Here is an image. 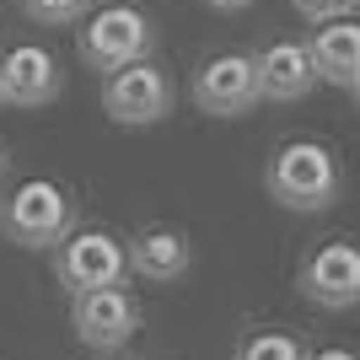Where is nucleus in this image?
<instances>
[{
  "label": "nucleus",
  "mask_w": 360,
  "mask_h": 360,
  "mask_svg": "<svg viewBox=\"0 0 360 360\" xmlns=\"http://www.w3.org/2000/svg\"><path fill=\"white\" fill-rule=\"evenodd\" d=\"M339 162H333L328 146H317V140H290V146L274 150L269 162V194L274 205H285V210H328L333 199H339Z\"/></svg>",
  "instance_id": "nucleus-1"
},
{
  "label": "nucleus",
  "mask_w": 360,
  "mask_h": 360,
  "mask_svg": "<svg viewBox=\"0 0 360 360\" xmlns=\"http://www.w3.org/2000/svg\"><path fill=\"white\" fill-rule=\"evenodd\" d=\"M0 172H6V150H0Z\"/></svg>",
  "instance_id": "nucleus-18"
},
{
  "label": "nucleus",
  "mask_w": 360,
  "mask_h": 360,
  "mask_svg": "<svg viewBox=\"0 0 360 360\" xmlns=\"http://www.w3.org/2000/svg\"><path fill=\"white\" fill-rule=\"evenodd\" d=\"M307 360H355L349 349H317V355H307Z\"/></svg>",
  "instance_id": "nucleus-17"
},
{
  "label": "nucleus",
  "mask_w": 360,
  "mask_h": 360,
  "mask_svg": "<svg viewBox=\"0 0 360 360\" xmlns=\"http://www.w3.org/2000/svg\"><path fill=\"white\" fill-rule=\"evenodd\" d=\"M205 6H215V11H242V6H253V0H205Z\"/></svg>",
  "instance_id": "nucleus-16"
},
{
  "label": "nucleus",
  "mask_w": 360,
  "mask_h": 360,
  "mask_svg": "<svg viewBox=\"0 0 360 360\" xmlns=\"http://www.w3.org/2000/svg\"><path fill=\"white\" fill-rule=\"evenodd\" d=\"M22 11L44 27H70V22L86 16V0H22Z\"/></svg>",
  "instance_id": "nucleus-14"
},
{
  "label": "nucleus",
  "mask_w": 360,
  "mask_h": 360,
  "mask_svg": "<svg viewBox=\"0 0 360 360\" xmlns=\"http://www.w3.org/2000/svg\"><path fill=\"white\" fill-rule=\"evenodd\" d=\"M70 226H75V205H70V194H65L60 183H49V178L22 183L16 199L6 205V231H11V242H22V248L65 242Z\"/></svg>",
  "instance_id": "nucleus-4"
},
{
  "label": "nucleus",
  "mask_w": 360,
  "mask_h": 360,
  "mask_svg": "<svg viewBox=\"0 0 360 360\" xmlns=\"http://www.w3.org/2000/svg\"><path fill=\"white\" fill-rule=\"evenodd\" d=\"M0 97L16 108H44L60 97V65L38 44H16L11 54H0Z\"/></svg>",
  "instance_id": "nucleus-9"
},
{
  "label": "nucleus",
  "mask_w": 360,
  "mask_h": 360,
  "mask_svg": "<svg viewBox=\"0 0 360 360\" xmlns=\"http://www.w3.org/2000/svg\"><path fill=\"white\" fill-rule=\"evenodd\" d=\"M237 360H307V349H301L290 333H248Z\"/></svg>",
  "instance_id": "nucleus-13"
},
{
  "label": "nucleus",
  "mask_w": 360,
  "mask_h": 360,
  "mask_svg": "<svg viewBox=\"0 0 360 360\" xmlns=\"http://www.w3.org/2000/svg\"><path fill=\"white\" fill-rule=\"evenodd\" d=\"M253 70H258V103H301L317 81L307 44H269L264 54H253Z\"/></svg>",
  "instance_id": "nucleus-11"
},
{
  "label": "nucleus",
  "mask_w": 360,
  "mask_h": 360,
  "mask_svg": "<svg viewBox=\"0 0 360 360\" xmlns=\"http://www.w3.org/2000/svg\"><path fill=\"white\" fill-rule=\"evenodd\" d=\"M70 328L81 333V345L91 349H119L129 345V333L140 328V307L129 290L119 285H97V290H81L70 301Z\"/></svg>",
  "instance_id": "nucleus-6"
},
{
  "label": "nucleus",
  "mask_w": 360,
  "mask_h": 360,
  "mask_svg": "<svg viewBox=\"0 0 360 360\" xmlns=\"http://www.w3.org/2000/svg\"><path fill=\"white\" fill-rule=\"evenodd\" d=\"M156 32H150V16L135 6H103L91 11V22L81 27V60L91 70H119L129 60H146Z\"/></svg>",
  "instance_id": "nucleus-2"
},
{
  "label": "nucleus",
  "mask_w": 360,
  "mask_h": 360,
  "mask_svg": "<svg viewBox=\"0 0 360 360\" xmlns=\"http://www.w3.org/2000/svg\"><path fill=\"white\" fill-rule=\"evenodd\" d=\"M124 258H129V269H135L140 280L172 285V280H183V274H188V264H194V248H188V237H178V231L156 226V231H140V237L124 248Z\"/></svg>",
  "instance_id": "nucleus-12"
},
{
  "label": "nucleus",
  "mask_w": 360,
  "mask_h": 360,
  "mask_svg": "<svg viewBox=\"0 0 360 360\" xmlns=\"http://www.w3.org/2000/svg\"><path fill=\"white\" fill-rule=\"evenodd\" d=\"M103 108H108L113 124H129V129L162 124L167 113H172V81H167L156 65L129 60V65H119V70H108Z\"/></svg>",
  "instance_id": "nucleus-3"
},
{
  "label": "nucleus",
  "mask_w": 360,
  "mask_h": 360,
  "mask_svg": "<svg viewBox=\"0 0 360 360\" xmlns=\"http://www.w3.org/2000/svg\"><path fill=\"white\" fill-rule=\"evenodd\" d=\"M307 60H312L317 81H328L339 91H360V27H355V16L323 22L317 38L307 44Z\"/></svg>",
  "instance_id": "nucleus-10"
},
{
  "label": "nucleus",
  "mask_w": 360,
  "mask_h": 360,
  "mask_svg": "<svg viewBox=\"0 0 360 360\" xmlns=\"http://www.w3.org/2000/svg\"><path fill=\"white\" fill-rule=\"evenodd\" d=\"M0 103H6V97H0Z\"/></svg>",
  "instance_id": "nucleus-19"
},
{
  "label": "nucleus",
  "mask_w": 360,
  "mask_h": 360,
  "mask_svg": "<svg viewBox=\"0 0 360 360\" xmlns=\"http://www.w3.org/2000/svg\"><path fill=\"white\" fill-rule=\"evenodd\" d=\"M54 274L70 296H81V290H97V285H124L129 258H124V242L108 237V231H75V237H65Z\"/></svg>",
  "instance_id": "nucleus-5"
},
{
  "label": "nucleus",
  "mask_w": 360,
  "mask_h": 360,
  "mask_svg": "<svg viewBox=\"0 0 360 360\" xmlns=\"http://www.w3.org/2000/svg\"><path fill=\"white\" fill-rule=\"evenodd\" d=\"M301 296L328 307V312H349L360 301V253L349 242H323L317 253L301 264Z\"/></svg>",
  "instance_id": "nucleus-8"
},
{
  "label": "nucleus",
  "mask_w": 360,
  "mask_h": 360,
  "mask_svg": "<svg viewBox=\"0 0 360 360\" xmlns=\"http://www.w3.org/2000/svg\"><path fill=\"white\" fill-rule=\"evenodd\" d=\"M296 11L307 16L312 27H323L333 16H355V0H296Z\"/></svg>",
  "instance_id": "nucleus-15"
},
{
  "label": "nucleus",
  "mask_w": 360,
  "mask_h": 360,
  "mask_svg": "<svg viewBox=\"0 0 360 360\" xmlns=\"http://www.w3.org/2000/svg\"><path fill=\"white\" fill-rule=\"evenodd\" d=\"M194 103L210 119H242L258 108V70L253 54H215L194 75Z\"/></svg>",
  "instance_id": "nucleus-7"
}]
</instances>
